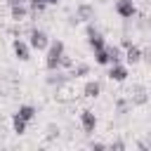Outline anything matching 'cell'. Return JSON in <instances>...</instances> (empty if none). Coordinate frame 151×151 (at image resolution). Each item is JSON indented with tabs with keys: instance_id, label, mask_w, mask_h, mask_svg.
<instances>
[{
	"instance_id": "1",
	"label": "cell",
	"mask_w": 151,
	"mask_h": 151,
	"mask_svg": "<svg viewBox=\"0 0 151 151\" xmlns=\"http://www.w3.org/2000/svg\"><path fill=\"white\" fill-rule=\"evenodd\" d=\"M83 127H85V132H94V127H97V118H94V113L92 111H83Z\"/></svg>"
},
{
	"instance_id": "2",
	"label": "cell",
	"mask_w": 151,
	"mask_h": 151,
	"mask_svg": "<svg viewBox=\"0 0 151 151\" xmlns=\"http://www.w3.org/2000/svg\"><path fill=\"white\" fill-rule=\"evenodd\" d=\"M31 45H33V47H38V50H42V47L47 45L45 33H42V31H33V35H31Z\"/></svg>"
},
{
	"instance_id": "3",
	"label": "cell",
	"mask_w": 151,
	"mask_h": 151,
	"mask_svg": "<svg viewBox=\"0 0 151 151\" xmlns=\"http://www.w3.org/2000/svg\"><path fill=\"white\" fill-rule=\"evenodd\" d=\"M61 50H64V45H61V42H54V45H52V50H50V66H54V64L59 61Z\"/></svg>"
},
{
	"instance_id": "4",
	"label": "cell",
	"mask_w": 151,
	"mask_h": 151,
	"mask_svg": "<svg viewBox=\"0 0 151 151\" xmlns=\"http://www.w3.org/2000/svg\"><path fill=\"white\" fill-rule=\"evenodd\" d=\"M17 113H19V116H21V118H24L26 123H31V120L35 118V109H33V106H28V104H26V106H21V109H19Z\"/></svg>"
},
{
	"instance_id": "5",
	"label": "cell",
	"mask_w": 151,
	"mask_h": 151,
	"mask_svg": "<svg viewBox=\"0 0 151 151\" xmlns=\"http://www.w3.org/2000/svg\"><path fill=\"white\" fill-rule=\"evenodd\" d=\"M125 76H127V71H125L123 66H113V68H111V78H116V80H125Z\"/></svg>"
},
{
	"instance_id": "6",
	"label": "cell",
	"mask_w": 151,
	"mask_h": 151,
	"mask_svg": "<svg viewBox=\"0 0 151 151\" xmlns=\"http://www.w3.org/2000/svg\"><path fill=\"white\" fill-rule=\"evenodd\" d=\"M24 130H26V120L17 113L14 116V132H19V134H24Z\"/></svg>"
},
{
	"instance_id": "7",
	"label": "cell",
	"mask_w": 151,
	"mask_h": 151,
	"mask_svg": "<svg viewBox=\"0 0 151 151\" xmlns=\"http://www.w3.org/2000/svg\"><path fill=\"white\" fill-rule=\"evenodd\" d=\"M85 92H87V97H97L99 94V83H87L85 85Z\"/></svg>"
},
{
	"instance_id": "8",
	"label": "cell",
	"mask_w": 151,
	"mask_h": 151,
	"mask_svg": "<svg viewBox=\"0 0 151 151\" xmlns=\"http://www.w3.org/2000/svg\"><path fill=\"white\" fill-rule=\"evenodd\" d=\"M118 12H120L123 17H127V14H132V12H134V7H132L130 2H120V5H118Z\"/></svg>"
},
{
	"instance_id": "9",
	"label": "cell",
	"mask_w": 151,
	"mask_h": 151,
	"mask_svg": "<svg viewBox=\"0 0 151 151\" xmlns=\"http://www.w3.org/2000/svg\"><path fill=\"white\" fill-rule=\"evenodd\" d=\"M14 52L19 54V59H28V52H26V47H24L21 42H17V45H14Z\"/></svg>"
},
{
	"instance_id": "10",
	"label": "cell",
	"mask_w": 151,
	"mask_h": 151,
	"mask_svg": "<svg viewBox=\"0 0 151 151\" xmlns=\"http://www.w3.org/2000/svg\"><path fill=\"white\" fill-rule=\"evenodd\" d=\"M90 45H92V47H97V50H101V47H104L101 35H92V38H90Z\"/></svg>"
},
{
	"instance_id": "11",
	"label": "cell",
	"mask_w": 151,
	"mask_h": 151,
	"mask_svg": "<svg viewBox=\"0 0 151 151\" xmlns=\"http://www.w3.org/2000/svg\"><path fill=\"white\" fill-rule=\"evenodd\" d=\"M127 59H130V61H137V59H139V50H134V47H132V50L127 52Z\"/></svg>"
},
{
	"instance_id": "12",
	"label": "cell",
	"mask_w": 151,
	"mask_h": 151,
	"mask_svg": "<svg viewBox=\"0 0 151 151\" xmlns=\"http://www.w3.org/2000/svg\"><path fill=\"white\" fill-rule=\"evenodd\" d=\"M45 2H50V5H54V2H57V0H45Z\"/></svg>"
}]
</instances>
